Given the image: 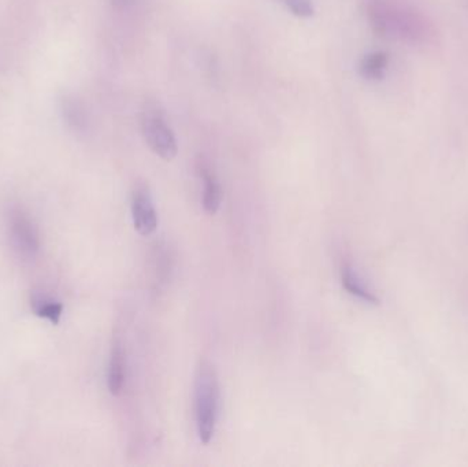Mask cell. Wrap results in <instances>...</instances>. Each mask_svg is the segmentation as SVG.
I'll list each match as a JSON object with an SVG mask.
<instances>
[{"mask_svg":"<svg viewBox=\"0 0 468 467\" xmlns=\"http://www.w3.org/2000/svg\"><path fill=\"white\" fill-rule=\"evenodd\" d=\"M367 14L381 35L409 45H429L436 42L433 21L406 0H368Z\"/></svg>","mask_w":468,"mask_h":467,"instance_id":"obj_1","label":"cell"},{"mask_svg":"<svg viewBox=\"0 0 468 467\" xmlns=\"http://www.w3.org/2000/svg\"><path fill=\"white\" fill-rule=\"evenodd\" d=\"M137 0H111L112 6L119 10H127L132 7Z\"/></svg>","mask_w":468,"mask_h":467,"instance_id":"obj_13","label":"cell"},{"mask_svg":"<svg viewBox=\"0 0 468 467\" xmlns=\"http://www.w3.org/2000/svg\"><path fill=\"white\" fill-rule=\"evenodd\" d=\"M63 306L53 300H40L36 307V314L45 320L51 321L53 324H60L61 316H62Z\"/></svg>","mask_w":468,"mask_h":467,"instance_id":"obj_11","label":"cell"},{"mask_svg":"<svg viewBox=\"0 0 468 467\" xmlns=\"http://www.w3.org/2000/svg\"><path fill=\"white\" fill-rule=\"evenodd\" d=\"M12 239L15 247L24 255H33L38 250L37 232L32 221L25 214L15 213L12 217Z\"/></svg>","mask_w":468,"mask_h":467,"instance_id":"obj_5","label":"cell"},{"mask_svg":"<svg viewBox=\"0 0 468 467\" xmlns=\"http://www.w3.org/2000/svg\"><path fill=\"white\" fill-rule=\"evenodd\" d=\"M201 176L203 180V208L209 216L218 213L221 208L222 191L218 178L209 166H201Z\"/></svg>","mask_w":468,"mask_h":467,"instance_id":"obj_7","label":"cell"},{"mask_svg":"<svg viewBox=\"0 0 468 467\" xmlns=\"http://www.w3.org/2000/svg\"><path fill=\"white\" fill-rule=\"evenodd\" d=\"M342 285L348 293L360 299L363 302L370 303V305H378L380 299L377 298L373 291L368 290L367 285L363 283L362 278L354 272V269L349 265H345L342 267Z\"/></svg>","mask_w":468,"mask_h":467,"instance_id":"obj_9","label":"cell"},{"mask_svg":"<svg viewBox=\"0 0 468 467\" xmlns=\"http://www.w3.org/2000/svg\"><path fill=\"white\" fill-rule=\"evenodd\" d=\"M389 53L385 51H373L360 61V76L368 81H380L385 78L389 68Z\"/></svg>","mask_w":468,"mask_h":467,"instance_id":"obj_8","label":"cell"},{"mask_svg":"<svg viewBox=\"0 0 468 467\" xmlns=\"http://www.w3.org/2000/svg\"><path fill=\"white\" fill-rule=\"evenodd\" d=\"M125 377H127V365H125L124 347L119 340L112 344L110 355L109 372H107V387L110 394L119 397L124 389Z\"/></svg>","mask_w":468,"mask_h":467,"instance_id":"obj_6","label":"cell"},{"mask_svg":"<svg viewBox=\"0 0 468 467\" xmlns=\"http://www.w3.org/2000/svg\"><path fill=\"white\" fill-rule=\"evenodd\" d=\"M219 406L221 390L218 376L211 362L203 359L199 362L194 373V421L199 440L206 446L216 436Z\"/></svg>","mask_w":468,"mask_h":467,"instance_id":"obj_2","label":"cell"},{"mask_svg":"<svg viewBox=\"0 0 468 467\" xmlns=\"http://www.w3.org/2000/svg\"><path fill=\"white\" fill-rule=\"evenodd\" d=\"M283 6L299 18H309L314 15V4L312 0H281Z\"/></svg>","mask_w":468,"mask_h":467,"instance_id":"obj_12","label":"cell"},{"mask_svg":"<svg viewBox=\"0 0 468 467\" xmlns=\"http://www.w3.org/2000/svg\"><path fill=\"white\" fill-rule=\"evenodd\" d=\"M140 125L143 137L153 154L165 160H173L177 157V139L158 102L145 101L140 116Z\"/></svg>","mask_w":468,"mask_h":467,"instance_id":"obj_3","label":"cell"},{"mask_svg":"<svg viewBox=\"0 0 468 467\" xmlns=\"http://www.w3.org/2000/svg\"><path fill=\"white\" fill-rule=\"evenodd\" d=\"M130 210H132L133 225L135 231L139 232L142 236H151L155 234L160 219H158L150 188L145 184L135 186L132 201H130Z\"/></svg>","mask_w":468,"mask_h":467,"instance_id":"obj_4","label":"cell"},{"mask_svg":"<svg viewBox=\"0 0 468 467\" xmlns=\"http://www.w3.org/2000/svg\"><path fill=\"white\" fill-rule=\"evenodd\" d=\"M62 113L66 121L74 129H83L86 125V110L81 106L80 102L73 98L63 99Z\"/></svg>","mask_w":468,"mask_h":467,"instance_id":"obj_10","label":"cell"}]
</instances>
